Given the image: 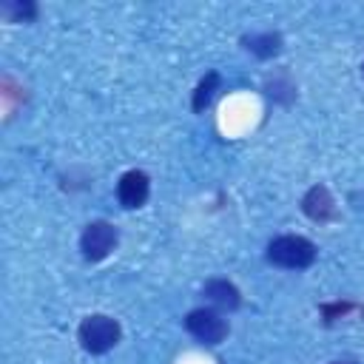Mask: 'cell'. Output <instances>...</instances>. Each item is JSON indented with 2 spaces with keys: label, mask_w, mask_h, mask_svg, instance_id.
<instances>
[{
  "label": "cell",
  "mask_w": 364,
  "mask_h": 364,
  "mask_svg": "<svg viewBox=\"0 0 364 364\" xmlns=\"http://www.w3.org/2000/svg\"><path fill=\"white\" fill-rule=\"evenodd\" d=\"M267 262L284 270H304L316 262V245L304 236H276L267 245Z\"/></svg>",
  "instance_id": "1"
},
{
  "label": "cell",
  "mask_w": 364,
  "mask_h": 364,
  "mask_svg": "<svg viewBox=\"0 0 364 364\" xmlns=\"http://www.w3.org/2000/svg\"><path fill=\"white\" fill-rule=\"evenodd\" d=\"M119 336H122V330H119L117 318L102 316V313L85 316L80 321V330H77V338H80L82 350L91 353V355H102V353L114 350L119 344Z\"/></svg>",
  "instance_id": "2"
},
{
  "label": "cell",
  "mask_w": 364,
  "mask_h": 364,
  "mask_svg": "<svg viewBox=\"0 0 364 364\" xmlns=\"http://www.w3.org/2000/svg\"><path fill=\"white\" fill-rule=\"evenodd\" d=\"M119 242V233L111 222L105 219H97V222H88L82 236H80V250L88 262H102L105 256H111V250L117 247Z\"/></svg>",
  "instance_id": "3"
},
{
  "label": "cell",
  "mask_w": 364,
  "mask_h": 364,
  "mask_svg": "<svg viewBox=\"0 0 364 364\" xmlns=\"http://www.w3.org/2000/svg\"><path fill=\"white\" fill-rule=\"evenodd\" d=\"M185 330L202 344H219L228 336V321L213 307H196L185 316Z\"/></svg>",
  "instance_id": "4"
},
{
  "label": "cell",
  "mask_w": 364,
  "mask_h": 364,
  "mask_svg": "<svg viewBox=\"0 0 364 364\" xmlns=\"http://www.w3.org/2000/svg\"><path fill=\"white\" fill-rule=\"evenodd\" d=\"M148 193H151V179L145 171H125L117 182V199L122 208L134 210V208H142L148 202Z\"/></svg>",
  "instance_id": "5"
},
{
  "label": "cell",
  "mask_w": 364,
  "mask_h": 364,
  "mask_svg": "<svg viewBox=\"0 0 364 364\" xmlns=\"http://www.w3.org/2000/svg\"><path fill=\"white\" fill-rule=\"evenodd\" d=\"M301 210H304V216L307 219H313V222H330L333 216H336V199H333V193H330V188L327 185H313L304 196H301Z\"/></svg>",
  "instance_id": "6"
},
{
  "label": "cell",
  "mask_w": 364,
  "mask_h": 364,
  "mask_svg": "<svg viewBox=\"0 0 364 364\" xmlns=\"http://www.w3.org/2000/svg\"><path fill=\"white\" fill-rule=\"evenodd\" d=\"M202 296H205L213 307H219V310H236V307L242 304L239 287H236L233 282H228V279H210V282H205Z\"/></svg>",
  "instance_id": "7"
},
{
  "label": "cell",
  "mask_w": 364,
  "mask_h": 364,
  "mask_svg": "<svg viewBox=\"0 0 364 364\" xmlns=\"http://www.w3.org/2000/svg\"><path fill=\"white\" fill-rule=\"evenodd\" d=\"M242 43H245V48H247L250 54H256V57H262V60H267V57H273V54L282 51V37L273 34V31L247 34V37H242Z\"/></svg>",
  "instance_id": "8"
},
{
  "label": "cell",
  "mask_w": 364,
  "mask_h": 364,
  "mask_svg": "<svg viewBox=\"0 0 364 364\" xmlns=\"http://www.w3.org/2000/svg\"><path fill=\"white\" fill-rule=\"evenodd\" d=\"M219 82H222V80H219L216 71H208V74L199 80V85H196V91H193V111H196V114L210 105L213 94L219 91Z\"/></svg>",
  "instance_id": "9"
},
{
  "label": "cell",
  "mask_w": 364,
  "mask_h": 364,
  "mask_svg": "<svg viewBox=\"0 0 364 364\" xmlns=\"http://www.w3.org/2000/svg\"><path fill=\"white\" fill-rule=\"evenodd\" d=\"M0 11H3V17L9 23H28V20L37 17V6L31 0H23V3L20 0H9V3L0 6Z\"/></svg>",
  "instance_id": "10"
}]
</instances>
